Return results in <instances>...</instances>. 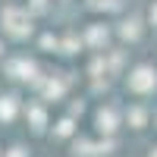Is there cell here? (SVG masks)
I'll use <instances>...</instances> for the list:
<instances>
[{
    "instance_id": "277c9868",
    "label": "cell",
    "mask_w": 157,
    "mask_h": 157,
    "mask_svg": "<svg viewBox=\"0 0 157 157\" xmlns=\"http://www.w3.org/2000/svg\"><path fill=\"white\" fill-rule=\"evenodd\" d=\"M16 116V98H0V120L10 123Z\"/></svg>"
},
{
    "instance_id": "6da1fadb",
    "label": "cell",
    "mask_w": 157,
    "mask_h": 157,
    "mask_svg": "<svg viewBox=\"0 0 157 157\" xmlns=\"http://www.w3.org/2000/svg\"><path fill=\"white\" fill-rule=\"evenodd\" d=\"M6 32L13 35V38H25L32 32V25H29V16L25 13H19V10H6Z\"/></svg>"
},
{
    "instance_id": "8992f818",
    "label": "cell",
    "mask_w": 157,
    "mask_h": 157,
    "mask_svg": "<svg viewBox=\"0 0 157 157\" xmlns=\"http://www.w3.org/2000/svg\"><path fill=\"white\" fill-rule=\"evenodd\" d=\"M98 123H101V129H107V132H113V113H110V110H107V113L101 110V113H98Z\"/></svg>"
},
{
    "instance_id": "9c48e42d",
    "label": "cell",
    "mask_w": 157,
    "mask_h": 157,
    "mask_svg": "<svg viewBox=\"0 0 157 157\" xmlns=\"http://www.w3.org/2000/svg\"><path fill=\"white\" fill-rule=\"evenodd\" d=\"M154 157H157V154H154Z\"/></svg>"
},
{
    "instance_id": "52a82bcc",
    "label": "cell",
    "mask_w": 157,
    "mask_h": 157,
    "mask_svg": "<svg viewBox=\"0 0 157 157\" xmlns=\"http://www.w3.org/2000/svg\"><path fill=\"white\" fill-rule=\"evenodd\" d=\"M69 132H72V123H69V120H63V123L57 126V135H69Z\"/></svg>"
},
{
    "instance_id": "7a4b0ae2",
    "label": "cell",
    "mask_w": 157,
    "mask_h": 157,
    "mask_svg": "<svg viewBox=\"0 0 157 157\" xmlns=\"http://www.w3.org/2000/svg\"><path fill=\"white\" fill-rule=\"evenodd\" d=\"M154 75H157V72H151L148 66H141V69H138V72H135L132 78H129V85H132L135 91H148V88H151V85L157 82V78H154Z\"/></svg>"
},
{
    "instance_id": "ba28073f",
    "label": "cell",
    "mask_w": 157,
    "mask_h": 157,
    "mask_svg": "<svg viewBox=\"0 0 157 157\" xmlns=\"http://www.w3.org/2000/svg\"><path fill=\"white\" fill-rule=\"evenodd\" d=\"M6 157H29V154H25V148H19V145H16V148H10V154H6Z\"/></svg>"
},
{
    "instance_id": "3957f363",
    "label": "cell",
    "mask_w": 157,
    "mask_h": 157,
    "mask_svg": "<svg viewBox=\"0 0 157 157\" xmlns=\"http://www.w3.org/2000/svg\"><path fill=\"white\" fill-rule=\"evenodd\" d=\"M10 72H13V78H32L35 66L25 63V60H19V63H10Z\"/></svg>"
},
{
    "instance_id": "5b68a950",
    "label": "cell",
    "mask_w": 157,
    "mask_h": 157,
    "mask_svg": "<svg viewBox=\"0 0 157 157\" xmlns=\"http://www.w3.org/2000/svg\"><path fill=\"white\" fill-rule=\"evenodd\" d=\"M29 113H32V120H35V132H41V129H44V110L41 107H29Z\"/></svg>"
}]
</instances>
